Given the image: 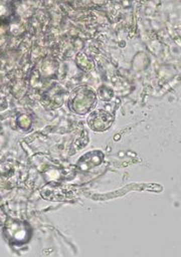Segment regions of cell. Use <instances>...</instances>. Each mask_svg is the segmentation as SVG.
<instances>
[{
  "label": "cell",
  "instance_id": "1",
  "mask_svg": "<svg viewBox=\"0 0 181 257\" xmlns=\"http://www.w3.org/2000/svg\"><path fill=\"white\" fill-rule=\"evenodd\" d=\"M96 94L92 88L82 85L74 89L70 95V104L73 110L83 113L85 112L95 102Z\"/></svg>",
  "mask_w": 181,
  "mask_h": 257
},
{
  "label": "cell",
  "instance_id": "2",
  "mask_svg": "<svg viewBox=\"0 0 181 257\" xmlns=\"http://www.w3.org/2000/svg\"><path fill=\"white\" fill-rule=\"evenodd\" d=\"M87 121L90 127L95 131H104L112 123L113 116L109 112L100 109L92 112Z\"/></svg>",
  "mask_w": 181,
  "mask_h": 257
}]
</instances>
